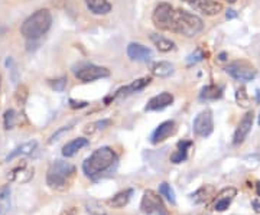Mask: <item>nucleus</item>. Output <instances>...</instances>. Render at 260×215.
Segmentation results:
<instances>
[{
  "mask_svg": "<svg viewBox=\"0 0 260 215\" xmlns=\"http://www.w3.org/2000/svg\"><path fill=\"white\" fill-rule=\"evenodd\" d=\"M212 194H214V186H212V185H204V186H201L197 192H194V194L191 195V200L195 204L207 202V201H210Z\"/></svg>",
  "mask_w": 260,
  "mask_h": 215,
  "instance_id": "4be33fe9",
  "label": "nucleus"
},
{
  "mask_svg": "<svg viewBox=\"0 0 260 215\" xmlns=\"http://www.w3.org/2000/svg\"><path fill=\"white\" fill-rule=\"evenodd\" d=\"M70 130V127H64V128H61L60 132H57L52 138H51V142H54V140H58V136H61L62 133H65V132H68Z\"/></svg>",
  "mask_w": 260,
  "mask_h": 215,
  "instance_id": "c9c22d12",
  "label": "nucleus"
},
{
  "mask_svg": "<svg viewBox=\"0 0 260 215\" xmlns=\"http://www.w3.org/2000/svg\"><path fill=\"white\" fill-rule=\"evenodd\" d=\"M150 71L155 76L166 78V76L173 74V65L171 62H168V61H158V62L152 64Z\"/></svg>",
  "mask_w": 260,
  "mask_h": 215,
  "instance_id": "a211bd4d",
  "label": "nucleus"
},
{
  "mask_svg": "<svg viewBox=\"0 0 260 215\" xmlns=\"http://www.w3.org/2000/svg\"><path fill=\"white\" fill-rule=\"evenodd\" d=\"M127 55H129L130 60L139 61V62H148L153 56L152 51L146 46L140 45V44H130L127 46Z\"/></svg>",
  "mask_w": 260,
  "mask_h": 215,
  "instance_id": "ddd939ff",
  "label": "nucleus"
},
{
  "mask_svg": "<svg viewBox=\"0 0 260 215\" xmlns=\"http://www.w3.org/2000/svg\"><path fill=\"white\" fill-rule=\"evenodd\" d=\"M110 76V71L104 66H97V65H86L83 68H80L75 76L83 81V82H91V81H96L100 78H106V76Z\"/></svg>",
  "mask_w": 260,
  "mask_h": 215,
  "instance_id": "6e6552de",
  "label": "nucleus"
},
{
  "mask_svg": "<svg viewBox=\"0 0 260 215\" xmlns=\"http://www.w3.org/2000/svg\"><path fill=\"white\" fill-rule=\"evenodd\" d=\"M150 40L153 42V45L161 52H169L175 48V44H173L171 39L165 38V36L158 35V34H152L150 35Z\"/></svg>",
  "mask_w": 260,
  "mask_h": 215,
  "instance_id": "5701e85b",
  "label": "nucleus"
},
{
  "mask_svg": "<svg viewBox=\"0 0 260 215\" xmlns=\"http://www.w3.org/2000/svg\"><path fill=\"white\" fill-rule=\"evenodd\" d=\"M86 4L90 12L94 14H107L112 10V4L109 3V0H86Z\"/></svg>",
  "mask_w": 260,
  "mask_h": 215,
  "instance_id": "6ab92c4d",
  "label": "nucleus"
},
{
  "mask_svg": "<svg viewBox=\"0 0 260 215\" xmlns=\"http://www.w3.org/2000/svg\"><path fill=\"white\" fill-rule=\"evenodd\" d=\"M87 212L90 215H107V211L106 208L101 205V202H99L97 200H90L86 204Z\"/></svg>",
  "mask_w": 260,
  "mask_h": 215,
  "instance_id": "bb28decb",
  "label": "nucleus"
},
{
  "mask_svg": "<svg viewBox=\"0 0 260 215\" xmlns=\"http://www.w3.org/2000/svg\"><path fill=\"white\" fill-rule=\"evenodd\" d=\"M74 178V164L64 162V160H57V162L51 164L48 172H47V184L52 190H65L71 186Z\"/></svg>",
  "mask_w": 260,
  "mask_h": 215,
  "instance_id": "7ed1b4c3",
  "label": "nucleus"
},
{
  "mask_svg": "<svg viewBox=\"0 0 260 215\" xmlns=\"http://www.w3.org/2000/svg\"><path fill=\"white\" fill-rule=\"evenodd\" d=\"M253 120H254V114L253 112H248V113L244 114V117L240 120V123H238V126L235 128L234 132V138H233V143H234L235 146H238V144H241L244 139L248 136V133H250V130H251V127H253Z\"/></svg>",
  "mask_w": 260,
  "mask_h": 215,
  "instance_id": "9d476101",
  "label": "nucleus"
},
{
  "mask_svg": "<svg viewBox=\"0 0 260 215\" xmlns=\"http://www.w3.org/2000/svg\"><path fill=\"white\" fill-rule=\"evenodd\" d=\"M235 100H237V104L241 106V107H248V97L246 94V90L244 88H238L237 90V94H235Z\"/></svg>",
  "mask_w": 260,
  "mask_h": 215,
  "instance_id": "c85d7f7f",
  "label": "nucleus"
},
{
  "mask_svg": "<svg viewBox=\"0 0 260 215\" xmlns=\"http://www.w3.org/2000/svg\"><path fill=\"white\" fill-rule=\"evenodd\" d=\"M259 126H260V117H259Z\"/></svg>",
  "mask_w": 260,
  "mask_h": 215,
  "instance_id": "a19ab883",
  "label": "nucleus"
},
{
  "mask_svg": "<svg viewBox=\"0 0 260 215\" xmlns=\"http://www.w3.org/2000/svg\"><path fill=\"white\" fill-rule=\"evenodd\" d=\"M152 22L159 30L178 34L186 38L198 35L204 29V24L197 14L175 9L169 3H159L152 14Z\"/></svg>",
  "mask_w": 260,
  "mask_h": 215,
  "instance_id": "f257e3e1",
  "label": "nucleus"
},
{
  "mask_svg": "<svg viewBox=\"0 0 260 215\" xmlns=\"http://www.w3.org/2000/svg\"><path fill=\"white\" fill-rule=\"evenodd\" d=\"M70 104H71V107H73V108H83V107H86L88 102H74V100H70Z\"/></svg>",
  "mask_w": 260,
  "mask_h": 215,
  "instance_id": "72a5a7b5",
  "label": "nucleus"
},
{
  "mask_svg": "<svg viewBox=\"0 0 260 215\" xmlns=\"http://www.w3.org/2000/svg\"><path fill=\"white\" fill-rule=\"evenodd\" d=\"M227 72L233 76L234 80H237V81H243V82L251 81V80H254V76H256V70H254V66L250 62H247V61H243V60L234 61V62L230 64V65L227 66Z\"/></svg>",
  "mask_w": 260,
  "mask_h": 215,
  "instance_id": "423d86ee",
  "label": "nucleus"
},
{
  "mask_svg": "<svg viewBox=\"0 0 260 215\" xmlns=\"http://www.w3.org/2000/svg\"><path fill=\"white\" fill-rule=\"evenodd\" d=\"M225 2H228V3H234L235 0H225Z\"/></svg>",
  "mask_w": 260,
  "mask_h": 215,
  "instance_id": "ea45409f",
  "label": "nucleus"
},
{
  "mask_svg": "<svg viewBox=\"0 0 260 215\" xmlns=\"http://www.w3.org/2000/svg\"><path fill=\"white\" fill-rule=\"evenodd\" d=\"M51 24H52V16L50 10L39 9L24 22L21 28V34L28 40H37L50 30Z\"/></svg>",
  "mask_w": 260,
  "mask_h": 215,
  "instance_id": "20e7f679",
  "label": "nucleus"
},
{
  "mask_svg": "<svg viewBox=\"0 0 260 215\" xmlns=\"http://www.w3.org/2000/svg\"><path fill=\"white\" fill-rule=\"evenodd\" d=\"M202 58H204V54H202V51L197 50V51L194 52L192 55H189V56H188V64H189V65L197 64V62H199V61H202Z\"/></svg>",
  "mask_w": 260,
  "mask_h": 215,
  "instance_id": "2f4dec72",
  "label": "nucleus"
},
{
  "mask_svg": "<svg viewBox=\"0 0 260 215\" xmlns=\"http://www.w3.org/2000/svg\"><path fill=\"white\" fill-rule=\"evenodd\" d=\"M117 162V154L112 148H100L91 153L83 164V170L88 178H97L110 170Z\"/></svg>",
  "mask_w": 260,
  "mask_h": 215,
  "instance_id": "f03ea898",
  "label": "nucleus"
},
{
  "mask_svg": "<svg viewBox=\"0 0 260 215\" xmlns=\"http://www.w3.org/2000/svg\"><path fill=\"white\" fill-rule=\"evenodd\" d=\"M195 10L204 13L207 16H214L223 10V4L215 0H184Z\"/></svg>",
  "mask_w": 260,
  "mask_h": 215,
  "instance_id": "1a4fd4ad",
  "label": "nucleus"
},
{
  "mask_svg": "<svg viewBox=\"0 0 260 215\" xmlns=\"http://www.w3.org/2000/svg\"><path fill=\"white\" fill-rule=\"evenodd\" d=\"M34 178V168H29L28 164H22L12 169L8 175V179L11 182H16V184H26Z\"/></svg>",
  "mask_w": 260,
  "mask_h": 215,
  "instance_id": "dca6fc26",
  "label": "nucleus"
},
{
  "mask_svg": "<svg viewBox=\"0 0 260 215\" xmlns=\"http://www.w3.org/2000/svg\"><path fill=\"white\" fill-rule=\"evenodd\" d=\"M140 210L145 215H168L161 196L150 190L143 194L142 202H140Z\"/></svg>",
  "mask_w": 260,
  "mask_h": 215,
  "instance_id": "39448f33",
  "label": "nucleus"
},
{
  "mask_svg": "<svg viewBox=\"0 0 260 215\" xmlns=\"http://www.w3.org/2000/svg\"><path fill=\"white\" fill-rule=\"evenodd\" d=\"M86 146H88V140L84 139V138H78V139L71 140V142H68L62 148V154L65 158H73V156H75L78 153V150H81Z\"/></svg>",
  "mask_w": 260,
  "mask_h": 215,
  "instance_id": "f3484780",
  "label": "nucleus"
},
{
  "mask_svg": "<svg viewBox=\"0 0 260 215\" xmlns=\"http://www.w3.org/2000/svg\"><path fill=\"white\" fill-rule=\"evenodd\" d=\"M191 144H192V142H189V140H184V142H179L178 143V150L171 156V160H172L173 164H181V162L185 160L188 148Z\"/></svg>",
  "mask_w": 260,
  "mask_h": 215,
  "instance_id": "393cba45",
  "label": "nucleus"
},
{
  "mask_svg": "<svg viewBox=\"0 0 260 215\" xmlns=\"http://www.w3.org/2000/svg\"><path fill=\"white\" fill-rule=\"evenodd\" d=\"M77 214H78V210H77L75 206H70V208L64 210L61 215H77Z\"/></svg>",
  "mask_w": 260,
  "mask_h": 215,
  "instance_id": "f704fd0d",
  "label": "nucleus"
},
{
  "mask_svg": "<svg viewBox=\"0 0 260 215\" xmlns=\"http://www.w3.org/2000/svg\"><path fill=\"white\" fill-rule=\"evenodd\" d=\"M159 194H161L162 196H165L171 204H176L175 192H173V190L171 188V185H168L166 182H162L161 185H159Z\"/></svg>",
  "mask_w": 260,
  "mask_h": 215,
  "instance_id": "cd10ccee",
  "label": "nucleus"
},
{
  "mask_svg": "<svg viewBox=\"0 0 260 215\" xmlns=\"http://www.w3.org/2000/svg\"><path fill=\"white\" fill-rule=\"evenodd\" d=\"M173 102V96L171 92H161L155 97H152L146 104L145 110L146 112H158V110H163L166 107H169Z\"/></svg>",
  "mask_w": 260,
  "mask_h": 215,
  "instance_id": "f8f14e48",
  "label": "nucleus"
},
{
  "mask_svg": "<svg viewBox=\"0 0 260 215\" xmlns=\"http://www.w3.org/2000/svg\"><path fill=\"white\" fill-rule=\"evenodd\" d=\"M235 13L233 12V10H228V13H227V19H231V18H234Z\"/></svg>",
  "mask_w": 260,
  "mask_h": 215,
  "instance_id": "4c0bfd02",
  "label": "nucleus"
},
{
  "mask_svg": "<svg viewBox=\"0 0 260 215\" xmlns=\"http://www.w3.org/2000/svg\"><path fill=\"white\" fill-rule=\"evenodd\" d=\"M11 211V188L9 185L0 188V215L8 214Z\"/></svg>",
  "mask_w": 260,
  "mask_h": 215,
  "instance_id": "b1692460",
  "label": "nucleus"
},
{
  "mask_svg": "<svg viewBox=\"0 0 260 215\" xmlns=\"http://www.w3.org/2000/svg\"><path fill=\"white\" fill-rule=\"evenodd\" d=\"M150 81H152V78L150 76H145V78H140V80H136V81H133L130 86H126L123 88L117 90L116 91V94L112 96V97H109V98H106V102L107 100H114V98H117V97H123V96H129V94H132V92H137V91H140V90H143L146 86L150 84Z\"/></svg>",
  "mask_w": 260,
  "mask_h": 215,
  "instance_id": "2eb2a0df",
  "label": "nucleus"
},
{
  "mask_svg": "<svg viewBox=\"0 0 260 215\" xmlns=\"http://www.w3.org/2000/svg\"><path fill=\"white\" fill-rule=\"evenodd\" d=\"M65 86H67V80H65V78L57 80L55 82H52V87H54L55 90H58V91H64Z\"/></svg>",
  "mask_w": 260,
  "mask_h": 215,
  "instance_id": "473e14b6",
  "label": "nucleus"
},
{
  "mask_svg": "<svg viewBox=\"0 0 260 215\" xmlns=\"http://www.w3.org/2000/svg\"><path fill=\"white\" fill-rule=\"evenodd\" d=\"M176 132V127H175V122L173 120H168V122H163L162 124H159V127L153 132L152 138H150V142L153 144H158V143H162L168 138H171L173 133Z\"/></svg>",
  "mask_w": 260,
  "mask_h": 215,
  "instance_id": "9b49d317",
  "label": "nucleus"
},
{
  "mask_svg": "<svg viewBox=\"0 0 260 215\" xmlns=\"http://www.w3.org/2000/svg\"><path fill=\"white\" fill-rule=\"evenodd\" d=\"M133 190H126L119 192L116 196H113V200L110 201L114 208H123L124 205H127V202L130 201V196H132Z\"/></svg>",
  "mask_w": 260,
  "mask_h": 215,
  "instance_id": "a878e982",
  "label": "nucleus"
},
{
  "mask_svg": "<svg viewBox=\"0 0 260 215\" xmlns=\"http://www.w3.org/2000/svg\"><path fill=\"white\" fill-rule=\"evenodd\" d=\"M15 120H16V116H15V112L13 110H8L5 113V128H13L15 126Z\"/></svg>",
  "mask_w": 260,
  "mask_h": 215,
  "instance_id": "7c9ffc66",
  "label": "nucleus"
},
{
  "mask_svg": "<svg viewBox=\"0 0 260 215\" xmlns=\"http://www.w3.org/2000/svg\"><path fill=\"white\" fill-rule=\"evenodd\" d=\"M110 124V120H101V122H96V123H93V124H88L86 128V133H94V132H97V130H101V128H104L106 126H109Z\"/></svg>",
  "mask_w": 260,
  "mask_h": 215,
  "instance_id": "c756f323",
  "label": "nucleus"
},
{
  "mask_svg": "<svg viewBox=\"0 0 260 215\" xmlns=\"http://www.w3.org/2000/svg\"><path fill=\"white\" fill-rule=\"evenodd\" d=\"M257 188H259V190H257V194H259V195H260V182H259V184H257Z\"/></svg>",
  "mask_w": 260,
  "mask_h": 215,
  "instance_id": "58836bf2",
  "label": "nucleus"
},
{
  "mask_svg": "<svg viewBox=\"0 0 260 215\" xmlns=\"http://www.w3.org/2000/svg\"><path fill=\"white\" fill-rule=\"evenodd\" d=\"M37 142L35 140H32V142H26L24 143L22 146H19V148H16L15 150H13L8 158H6V160L9 162V160H13V159H16V158H19V156H26V154H31V153L34 152L35 149H37Z\"/></svg>",
  "mask_w": 260,
  "mask_h": 215,
  "instance_id": "aec40b11",
  "label": "nucleus"
},
{
  "mask_svg": "<svg viewBox=\"0 0 260 215\" xmlns=\"http://www.w3.org/2000/svg\"><path fill=\"white\" fill-rule=\"evenodd\" d=\"M251 205L254 206V211H256V212H260V201H257V200H254V201L251 202Z\"/></svg>",
  "mask_w": 260,
  "mask_h": 215,
  "instance_id": "e433bc0d",
  "label": "nucleus"
},
{
  "mask_svg": "<svg viewBox=\"0 0 260 215\" xmlns=\"http://www.w3.org/2000/svg\"><path fill=\"white\" fill-rule=\"evenodd\" d=\"M194 133L199 138H208L212 130H214V120H212V113L210 110H204L195 117L194 120Z\"/></svg>",
  "mask_w": 260,
  "mask_h": 215,
  "instance_id": "0eeeda50",
  "label": "nucleus"
},
{
  "mask_svg": "<svg viewBox=\"0 0 260 215\" xmlns=\"http://www.w3.org/2000/svg\"><path fill=\"white\" fill-rule=\"evenodd\" d=\"M237 195V190L233 188V186H228V188H224L215 198V202H214V210L218 211V212H223L225 211L230 204H231V200Z\"/></svg>",
  "mask_w": 260,
  "mask_h": 215,
  "instance_id": "4468645a",
  "label": "nucleus"
},
{
  "mask_svg": "<svg viewBox=\"0 0 260 215\" xmlns=\"http://www.w3.org/2000/svg\"><path fill=\"white\" fill-rule=\"evenodd\" d=\"M221 96H223V88L218 87V86L211 84V86H207V87L202 88L201 94H199V98H201V100L211 102V100H218V98H221Z\"/></svg>",
  "mask_w": 260,
  "mask_h": 215,
  "instance_id": "412c9836",
  "label": "nucleus"
}]
</instances>
